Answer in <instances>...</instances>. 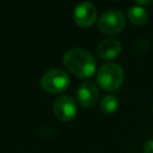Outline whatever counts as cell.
<instances>
[{"instance_id": "1", "label": "cell", "mask_w": 153, "mask_h": 153, "mask_svg": "<svg viewBox=\"0 0 153 153\" xmlns=\"http://www.w3.org/2000/svg\"><path fill=\"white\" fill-rule=\"evenodd\" d=\"M63 66L78 78H90L96 72L97 62L91 53L82 48H71L62 57Z\"/></svg>"}, {"instance_id": "2", "label": "cell", "mask_w": 153, "mask_h": 153, "mask_svg": "<svg viewBox=\"0 0 153 153\" xmlns=\"http://www.w3.org/2000/svg\"><path fill=\"white\" fill-rule=\"evenodd\" d=\"M123 68L115 62L103 65L97 72V82L105 91H116L123 82Z\"/></svg>"}, {"instance_id": "3", "label": "cell", "mask_w": 153, "mask_h": 153, "mask_svg": "<svg viewBox=\"0 0 153 153\" xmlns=\"http://www.w3.org/2000/svg\"><path fill=\"white\" fill-rule=\"evenodd\" d=\"M69 85L68 74L60 68H51L47 71L41 78V86L50 93H61Z\"/></svg>"}, {"instance_id": "4", "label": "cell", "mask_w": 153, "mask_h": 153, "mask_svg": "<svg viewBox=\"0 0 153 153\" xmlns=\"http://www.w3.org/2000/svg\"><path fill=\"white\" fill-rule=\"evenodd\" d=\"M126 25L124 14L118 10H108L98 19V30L105 35H116Z\"/></svg>"}, {"instance_id": "5", "label": "cell", "mask_w": 153, "mask_h": 153, "mask_svg": "<svg viewBox=\"0 0 153 153\" xmlns=\"http://www.w3.org/2000/svg\"><path fill=\"white\" fill-rule=\"evenodd\" d=\"M54 115L61 121H71L75 117L78 112L76 102L73 97L68 94H63L56 98L53 105Z\"/></svg>"}, {"instance_id": "6", "label": "cell", "mask_w": 153, "mask_h": 153, "mask_svg": "<svg viewBox=\"0 0 153 153\" xmlns=\"http://www.w3.org/2000/svg\"><path fill=\"white\" fill-rule=\"evenodd\" d=\"M73 19L81 27L91 26L97 19V8L92 2L84 1L76 5L73 12Z\"/></svg>"}, {"instance_id": "7", "label": "cell", "mask_w": 153, "mask_h": 153, "mask_svg": "<svg viewBox=\"0 0 153 153\" xmlns=\"http://www.w3.org/2000/svg\"><path fill=\"white\" fill-rule=\"evenodd\" d=\"M99 92L97 86L91 81L81 82L76 90V98L80 105L84 108H90L94 105L98 100Z\"/></svg>"}, {"instance_id": "8", "label": "cell", "mask_w": 153, "mask_h": 153, "mask_svg": "<svg viewBox=\"0 0 153 153\" xmlns=\"http://www.w3.org/2000/svg\"><path fill=\"white\" fill-rule=\"evenodd\" d=\"M122 50V44L116 38H105L97 47V55L104 60L115 59Z\"/></svg>"}, {"instance_id": "9", "label": "cell", "mask_w": 153, "mask_h": 153, "mask_svg": "<svg viewBox=\"0 0 153 153\" xmlns=\"http://www.w3.org/2000/svg\"><path fill=\"white\" fill-rule=\"evenodd\" d=\"M127 14H128L129 20L135 25H142L148 19V13L146 8L140 5H134L130 8H128Z\"/></svg>"}, {"instance_id": "10", "label": "cell", "mask_w": 153, "mask_h": 153, "mask_svg": "<svg viewBox=\"0 0 153 153\" xmlns=\"http://www.w3.org/2000/svg\"><path fill=\"white\" fill-rule=\"evenodd\" d=\"M118 106V99L114 94H106L100 100V109L104 114H112Z\"/></svg>"}, {"instance_id": "11", "label": "cell", "mask_w": 153, "mask_h": 153, "mask_svg": "<svg viewBox=\"0 0 153 153\" xmlns=\"http://www.w3.org/2000/svg\"><path fill=\"white\" fill-rule=\"evenodd\" d=\"M143 153H153V139H149L143 145Z\"/></svg>"}, {"instance_id": "12", "label": "cell", "mask_w": 153, "mask_h": 153, "mask_svg": "<svg viewBox=\"0 0 153 153\" xmlns=\"http://www.w3.org/2000/svg\"><path fill=\"white\" fill-rule=\"evenodd\" d=\"M152 110H153V106H152Z\"/></svg>"}]
</instances>
